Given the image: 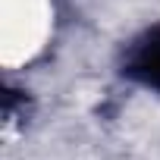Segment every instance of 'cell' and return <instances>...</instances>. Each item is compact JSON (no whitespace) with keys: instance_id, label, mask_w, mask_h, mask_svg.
I'll return each instance as SVG.
<instances>
[{"instance_id":"1","label":"cell","mask_w":160,"mask_h":160,"mask_svg":"<svg viewBox=\"0 0 160 160\" xmlns=\"http://www.w3.org/2000/svg\"><path fill=\"white\" fill-rule=\"evenodd\" d=\"M122 72L129 78H135V82L160 91V28L141 35L129 47V53L122 60Z\"/></svg>"}]
</instances>
